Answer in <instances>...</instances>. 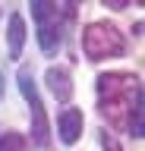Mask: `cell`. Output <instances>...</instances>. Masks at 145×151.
<instances>
[{"label": "cell", "instance_id": "6da1fadb", "mask_svg": "<svg viewBox=\"0 0 145 151\" xmlns=\"http://www.w3.org/2000/svg\"><path fill=\"white\" fill-rule=\"evenodd\" d=\"M98 94H101V113H104L110 126L117 129H129V113L133 104L142 98V85L129 73H107L98 79Z\"/></svg>", "mask_w": 145, "mask_h": 151}, {"label": "cell", "instance_id": "7a4b0ae2", "mask_svg": "<svg viewBox=\"0 0 145 151\" xmlns=\"http://www.w3.org/2000/svg\"><path fill=\"white\" fill-rule=\"evenodd\" d=\"M73 13H76V3H44V0L32 3V16H35V25H38V44L44 54H54L60 47L63 16L69 19Z\"/></svg>", "mask_w": 145, "mask_h": 151}, {"label": "cell", "instance_id": "3957f363", "mask_svg": "<svg viewBox=\"0 0 145 151\" xmlns=\"http://www.w3.org/2000/svg\"><path fill=\"white\" fill-rule=\"evenodd\" d=\"M82 50L88 60H104V57H120L126 50L123 35L107 22H92L82 32Z\"/></svg>", "mask_w": 145, "mask_h": 151}, {"label": "cell", "instance_id": "277c9868", "mask_svg": "<svg viewBox=\"0 0 145 151\" xmlns=\"http://www.w3.org/2000/svg\"><path fill=\"white\" fill-rule=\"evenodd\" d=\"M19 91L22 98L29 101V113H32V139H35V145H41V148H48V113H44V104H41L38 98V88H35V79H32V69H25L22 66L19 69Z\"/></svg>", "mask_w": 145, "mask_h": 151}, {"label": "cell", "instance_id": "5b68a950", "mask_svg": "<svg viewBox=\"0 0 145 151\" xmlns=\"http://www.w3.org/2000/svg\"><path fill=\"white\" fill-rule=\"evenodd\" d=\"M82 126H85V116H82V110H76V107H66V110L57 116L60 139L66 142V145H73V142L82 135Z\"/></svg>", "mask_w": 145, "mask_h": 151}, {"label": "cell", "instance_id": "8992f818", "mask_svg": "<svg viewBox=\"0 0 145 151\" xmlns=\"http://www.w3.org/2000/svg\"><path fill=\"white\" fill-rule=\"evenodd\" d=\"M44 82H48V88L54 91V98H57V101H63V104H66L69 98H73L69 69H63V66H50L48 73H44Z\"/></svg>", "mask_w": 145, "mask_h": 151}, {"label": "cell", "instance_id": "52a82bcc", "mask_svg": "<svg viewBox=\"0 0 145 151\" xmlns=\"http://www.w3.org/2000/svg\"><path fill=\"white\" fill-rule=\"evenodd\" d=\"M6 41H10V57H22V44H25V22H22L19 13L10 16V32H6Z\"/></svg>", "mask_w": 145, "mask_h": 151}, {"label": "cell", "instance_id": "ba28073f", "mask_svg": "<svg viewBox=\"0 0 145 151\" xmlns=\"http://www.w3.org/2000/svg\"><path fill=\"white\" fill-rule=\"evenodd\" d=\"M0 151H25V135L19 132H6L0 139Z\"/></svg>", "mask_w": 145, "mask_h": 151}, {"label": "cell", "instance_id": "9c48e42d", "mask_svg": "<svg viewBox=\"0 0 145 151\" xmlns=\"http://www.w3.org/2000/svg\"><path fill=\"white\" fill-rule=\"evenodd\" d=\"M101 145H104L107 151H123V148H120V145H117V139H114V135H110V132H104V135H101Z\"/></svg>", "mask_w": 145, "mask_h": 151}, {"label": "cell", "instance_id": "30bf717a", "mask_svg": "<svg viewBox=\"0 0 145 151\" xmlns=\"http://www.w3.org/2000/svg\"><path fill=\"white\" fill-rule=\"evenodd\" d=\"M104 6H110V9H123V6H129V3H126V0H107Z\"/></svg>", "mask_w": 145, "mask_h": 151}, {"label": "cell", "instance_id": "8fae6325", "mask_svg": "<svg viewBox=\"0 0 145 151\" xmlns=\"http://www.w3.org/2000/svg\"><path fill=\"white\" fill-rule=\"evenodd\" d=\"M0 94H3V76H0Z\"/></svg>", "mask_w": 145, "mask_h": 151}]
</instances>
